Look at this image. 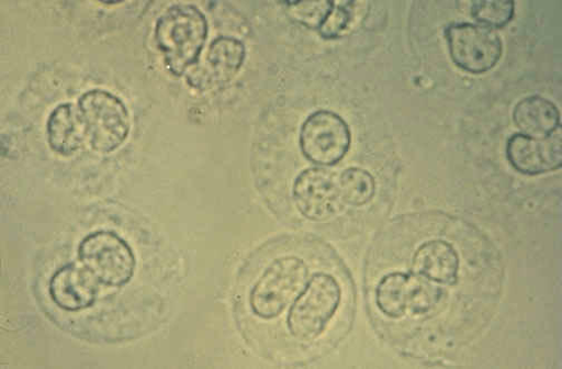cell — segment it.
I'll list each match as a JSON object with an SVG mask.
<instances>
[{
	"label": "cell",
	"mask_w": 562,
	"mask_h": 369,
	"mask_svg": "<svg viewBox=\"0 0 562 369\" xmlns=\"http://www.w3.org/2000/svg\"><path fill=\"white\" fill-rule=\"evenodd\" d=\"M207 35V20L195 5H173L158 19L155 38L171 76L181 78L199 63Z\"/></svg>",
	"instance_id": "cell-1"
},
{
	"label": "cell",
	"mask_w": 562,
	"mask_h": 369,
	"mask_svg": "<svg viewBox=\"0 0 562 369\" xmlns=\"http://www.w3.org/2000/svg\"><path fill=\"white\" fill-rule=\"evenodd\" d=\"M87 139L100 155L115 153L128 137L130 112L115 94L94 89L82 94L78 101Z\"/></svg>",
	"instance_id": "cell-2"
},
{
	"label": "cell",
	"mask_w": 562,
	"mask_h": 369,
	"mask_svg": "<svg viewBox=\"0 0 562 369\" xmlns=\"http://www.w3.org/2000/svg\"><path fill=\"white\" fill-rule=\"evenodd\" d=\"M308 275L302 258L274 259L251 289L249 304L254 314L267 321L278 317L305 288Z\"/></svg>",
	"instance_id": "cell-3"
},
{
	"label": "cell",
	"mask_w": 562,
	"mask_h": 369,
	"mask_svg": "<svg viewBox=\"0 0 562 369\" xmlns=\"http://www.w3.org/2000/svg\"><path fill=\"white\" fill-rule=\"evenodd\" d=\"M341 300L338 281L328 273H316L293 303L288 326L299 340L318 338L336 314Z\"/></svg>",
	"instance_id": "cell-4"
},
{
	"label": "cell",
	"mask_w": 562,
	"mask_h": 369,
	"mask_svg": "<svg viewBox=\"0 0 562 369\" xmlns=\"http://www.w3.org/2000/svg\"><path fill=\"white\" fill-rule=\"evenodd\" d=\"M445 292L441 284L414 272H392L378 284L376 305L381 313L392 320L407 314L425 315L441 303Z\"/></svg>",
	"instance_id": "cell-5"
},
{
	"label": "cell",
	"mask_w": 562,
	"mask_h": 369,
	"mask_svg": "<svg viewBox=\"0 0 562 369\" xmlns=\"http://www.w3.org/2000/svg\"><path fill=\"white\" fill-rule=\"evenodd\" d=\"M78 256L82 266L105 287L122 288L134 277L135 255L114 232L99 231L88 235L79 245Z\"/></svg>",
	"instance_id": "cell-6"
},
{
	"label": "cell",
	"mask_w": 562,
	"mask_h": 369,
	"mask_svg": "<svg viewBox=\"0 0 562 369\" xmlns=\"http://www.w3.org/2000/svg\"><path fill=\"white\" fill-rule=\"evenodd\" d=\"M445 36L453 63L474 76L494 69L504 54L499 34L480 24L452 23L446 27Z\"/></svg>",
	"instance_id": "cell-7"
},
{
	"label": "cell",
	"mask_w": 562,
	"mask_h": 369,
	"mask_svg": "<svg viewBox=\"0 0 562 369\" xmlns=\"http://www.w3.org/2000/svg\"><path fill=\"white\" fill-rule=\"evenodd\" d=\"M351 133L346 121L335 112L321 110L303 123L300 145L304 157L319 167H333L348 154Z\"/></svg>",
	"instance_id": "cell-8"
},
{
	"label": "cell",
	"mask_w": 562,
	"mask_h": 369,
	"mask_svg": "<svg viewBox=\"0 0 562 369\" xmlns=\"http://www.w3.org/2000/svg\"><path fill=\"white\" fill-rule=\"evenodd\" d=\"M338 175L326 168H311L296 178L293 198L303 216L322 223L345 209Z\"/></svg>",
	"instance_id": "cell-9"
},
{
	"label": "cell",
	"mask_w": 562,
	"mask_h": 369,
	"mask_svg": "<svg viewBox=\"0 0 562 369\" xmlns=\"http://www.w3.org/2000/svg\"><path fill=\"white\" fill-rule=\"evenodd\" d=\"M506 156L512 167L525 176H539L559 170L562 166L561 126L551 135L536 138L522 133L512 135Z\"/></svg>",
	"instance_id": "cell-10"
},
{
	"label": "cell",
	"mask_w": 562,
	"mask_h": 369,
	"mask_svg": "<svg viewBox=\"0 0 562 369\" xmlns=\"http://www.w3.org/2000/svg\"><path fill=\"white\" fill-rule=\"evenodd\" d=\"M246 46L236 37L220 36L211 42L202 68H193L187 77L190 87L204 90L231 82L246 60Z\"/></svg>",
	"instance_id": "cell-11"
},
{
	"label": "cell",
	"mask_w": 562,
	"mask_h": 369,
	"mask_svg": "<svg viewBox=\"0 0 562 369\" xmlns=\"http://www.w3.org/2000/svg\"><path fill=\"white\" fill-rule=\"evenodd\" d=\"M49 298L61 311L77 313L94 306L100 291V282L85 267L67 264L50 278Z\"/></svg>",
	"instance_id": "cell-12"
},
{
	"label": "cell",
	"mask_w": 562,
	"mask_h": 369,
	"mask_svg": "<svg viewBox=\"0 0 562 369\" xmlns=\"http://www.w3.org/2000/svg\"><path fill=\"white\" fill-rule=\"evenodd\" d=\"M412 270L415 275L438 284L454 286L459 280V254L446 241L427 242L415 251Z\"/></svg>",
	"instance_id": "cell-13"
},
{
	"label": "cell",
	"mask_w": 562,
	"mask_h": 369,
	"mask_svg": "<svg viewBox=\"0 0 562 369\" xmlns=\"http://www.w3.org/2000/svg\"><path fill=\"white\" fill-rule=\"evenodd\" d=\"M50 150L60 157L75 156L87 139L85 125L74 103H60L49 114L46 124Z\"/></svg>",
	"instance_id": "cell-14"
},
{
	"label": "cell",
	"mask_w": 562,
	"mask_h": 369,
	"mask_svg": "<svg viewBox=\"0 0 562 369\" xmlns=\"http://www.w3.org/2000/svg\"><path fill=\"white\" fill-rule=\"evenodd\" d=\"M513 119L522 134L536 138L547 137L561 126L560 112L555 104L540 96L519 101Z\"/></svg>",
	"instance_id": "cell-15"
},
{
	"label": "cell",
	"mask_w": 562,
	"mask_h": 369,
	"mask_svg": "<svg viewBox=\"0 0 562 369\" xmlns=\"http://www.w3.org/2000/svg\"><path fill=\"white\" fill-rule=\"evenodd\" d=\"M342 200L346 205L362 206L375 195L374 177L362 168H347L338 175Z\"/></svg>",
	"instance_id": "cell-16"
},
{
	"label": "cell",
	"mask_w": 562,
	"mask_h": 369,
	"mask_svg": "<svg viewBox=\"0 0 562 369\" xmlns=\"http://www.w3.org/2000/svg\"><path fill=\"white\" fill-rule=\"evenodd\" d=\"M515 7L513 0H475L471 5V15L477 24L496 31L513 22Z\"/></svg>",
	"instance_id": "cell-17"
},
{
	"label": "cell",
	"mask_w": 562,
	"mask_h": 369,
	"mask_svg": "<svg viewBox=\"0 0 562 369\" xmlns=\"http://www.w3.org/2000/svg\"><path fill=\"white\" fill-rule=\"evenodd\" d=\"M291 16L300 24L319 31L330 15L335 3L329 0L288 2Z\"/></svg>",
	"instance_id": "cell-18"
},
{
	"label": "cell",
	"mask_w": 562,
	"mask_h": 369,
	"mask_svg": "<svg viewBox=\"0 0 562 369\" xmlns=\"http://www.w3.org/2000/svg\"><path fill=\"white\" fill-rule=\"evenodd\" d=\"M351 7H353L351 2L335 3L327 21L318 31L323 38H337L348 27L351 20H353V13H351L353 8Z\"/></svg>",
	"instance_id": "cell-19"
}]
</instances>
